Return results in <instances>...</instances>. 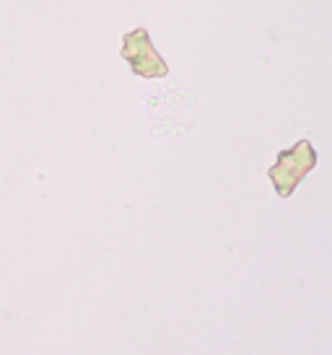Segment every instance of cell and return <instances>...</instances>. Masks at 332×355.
Listing matches in <instances>:
<instances>
[{
	"instance_id": "cell-1",
	"label": "cell",
	"mask_w": 332,
	"mask_h": 355,
	"mask_svg": "<svg viewBox=\"0 0 332 355\" xmlns=\"http://www.w3.org/2000/svg\"><path fill=\"white\" fill-rule=\"evenodd\" d=\"M317 148L312 146V140H296L288 150H281L278 158H275V164L267 168V177L273 182V189L278 198L288 200L296 192V187L301 184L306 174L314 171L317 166Z\"/></svg>"
},
{
	"instance_id": "cell-2",
	"label": "cell",
	"mask_w": 332,
	"mask_h": 355,
	"mask_svg": "<svg viewBox=\"0 0 332 355\" xmlns=\"http://www.w3.org/2000/svg\"><path fill=\"white\" fill-rule=\"evenodd\" d=\"M119 55H122V60L130 65V70L135 73L138 78L153 80L169 76V65H166V60L153 47L148 29L127 31L125 37H122V52Z\"/></svg>"
}]
</instances>
